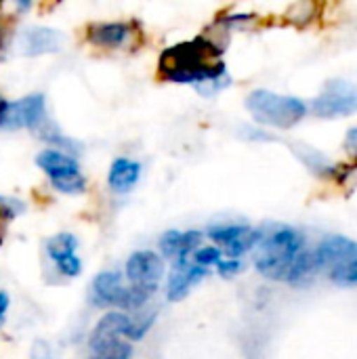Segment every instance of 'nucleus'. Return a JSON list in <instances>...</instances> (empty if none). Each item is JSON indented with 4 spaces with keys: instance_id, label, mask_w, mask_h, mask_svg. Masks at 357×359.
Here are the masks:
<instances>
[{
    "instance_id": "obj_1",
    "label": "nucleus",
    "mask_w": 357,
    "mask_h": 359,
    "mask_svg": "<svg viewBox=\"0 0 357 359\" xmlns=\"http://www.w3.org/2000/svg\"><path fill=\"white\" fill-rule=\"evenodd\" d=\"M223 50L208 38L198 36L162 50L158 59L160 76L177 84H217L225 76Z\"/></svg>"
},
{
    "instance_id": "obj_2",
    "label": "nucleus",
    "mask_w": 357,
    "mask_h": 359,
    "mask_svg": "<svg viewBox=\"0 0 357 359\" xmlns=\"http://www.w3.org/2000/svg\"><path fill=\"white\" fill-rule=\"evenodd\" d=\"M303 250H305L303 236L290 227H280L269 236L261 238L255 255V267L261 276L269 280L288 282L290 271Z\"/></svg>"
},
{
    "instance_id": "obj_3",
    "label": "nucleus",
    "mask_w": 357,
    "mask_h": 359,
    "mask_svg": "<svg viewBox=\"0 0 357 359\" xmlns=\"http://www.w3.org/2000/svg\"><path fill=\"white\" fill-rule=\"evenodd\" d=\"M246 107L259 124H267L276 128H290L299 124L307 114V105L301 99L278 95L263 88L252 90L248 95Z\"/></svg>"
},
{
    "instance_id": "obj_4",
    "label": "nucleus",
    "mask_w": 357,
    "mask_h": 359,
    "mask_svg": "<svg viewBox=\"0 0 357 359\" xmlns=\"http://www.w3.org/2000/svg\"><path fill=\"white\" fill-rule=\"evenodd\" d=\"M316 267L335 284L357 286V242L345 236H328L314 252Z\"/></svg>"
},
{
    "instance_id": "obj_5",
    "label": "nucleus",
    "mask_w": 357,
    "mask_h": 359,
    "mask_svg": "<svg viewBox=\"0 0 357 359\" xmlns=\"http://www.w3.org/2000/svg\"><path fill=\"white\" fill-rule=\"evenodd\" d=\"M38 168L50 179V185L61 194H80L86 187V179L80 172V164L69 154L53 147L36 156Z\"/></svg>"
},
{
    "instance_id": "obj_6",
    "label": "nucleus",
    "mask_w": 357,
    "mask_h": 359,
    "mask_svg": "<svg viewBox=\"0 0 357 359\" xmlns=\"http://www.w3.org/2000/svg\"><path fill=\"white\" fill-rule=\"evenodd\" d=\"M90 299L99 307H118V309H139L149 294L139 292L130 286H124L122 273L101 271L90 284Z\"/></svg>"
},
{
    "instance_id": "obj_7",
    "label": "nucleus",
    "mask_w": 357,
    "mask_h": 359,
    "mask_svg": "<svg viewBox=\"0 0 357 359\" xmlns=\"http://www.w3.org/2000/svg\"><path fill=\"white\" fill-rule=\"evenodd\" d=\"M311 111L320 118H347L357 111V86L345 80H330L314 99Z\"/></svg>"
},
{
    "instance_id": "obj_8",
    "label": "nucleus",
    "mask_w": 357,
    "mask_h": 359,
    "mask_svg": "<svg viewBox=\"0 0 357 359\" xmlns=\"http://www.w3.org/2000/svg\"><path fill=\"white\" fill-rule=\"evenodd\" d=\"M162 278H164V261L160 259V255L151 250H139L128 257L126 280L130 288L151 294L158 290V284Z\"/></svg>"
},
{
    "instance_id": "obj_9",
    "label": "nucleus",
    "mask_w": 357,
    "mask_h": 359,
    "mask_svg": "<svg viewBox=\"0 0 357 359\" xmlns=\"http://www.w3.org/2000/svg\"><path fill=\"white\" fill-rule=\"evenodd\" d=\"M206 236L217 244V248L229 259H238L261 242V231L248 225H213Z\"/></svg>"
},
{
    "instance_id": "obj_10",
    "label": "nucleus",
    "mask_w": 357,
    "mask_h": 359,
    "mask_svg": "<svg viewBox=\"0 0 357 359\" xmlns=\"http://www.w3.org/2000/svg\"><path fill=\"white\" fill-rule=\"evenodd\" d=\"M44 122H46V103H44V97L38 93V95H27L19 101L8 103L0 126L38 130Z\"/></svg>"
},
{
    "instance_id": "obj_11",
    "label": "nucleus",
    "mask_w": 357,
    "mask_h": 359,
    "mask_svg": "<svg viewBox=\"0 0 357 359\" xmlns=\"http://www.w3.org/2000/svg\"><path fill=\"white\" fill-rule=\"evenodd\" d=\"M128 328H130V318L126 313H120V311L105 313L90 334V341H88L90 351H97V349H103L118 341H124L128 334Z\"/></svg>"
},
{
    "instance_id": "obj_12",
    "label": "nucleus",
    "mask_w": 357,
    "mask_h": 359,
    "mask_svg": "<svg viewBox=\"0 0 357 359\" xmlns=\"http://www.w3.org/2000/svg\"><path fill=\"white\" fill-rule=\"evenodd\" d=\"M206 276H208V269L198 267L191 261H175L173 273L168 278V290H166L168 301L177 303V301L185 299L187 292L191 290V286L202 282Z\"/></svg>"
},
{
    "instance_id": "obj_13",
    "label": "nucleus",
    "mask_w": 357,
    "mask_h": 359,
    "mask_svg": "<svg viewBox=\"0 0 357 359\" xmlns=\"http://www.w3.org/2000/svg\"><path fill=\"white\" fill-rule=\"evenodd\" d=\"M202 233L200 231H166L160 240V250L164 257L175 261H189L191 255L200 248Z\"/></svg>"
},
{
    "instance_id": "obj_14",
    "label": "nucleus",
    "mask_w": 357,
    "mask_h": 359,
    "mask_svg": "<svg viewBox=\"0 0 357 359\" xmlns=\"http://www.w3.org/2000/svg\"><path fill=\"white\" fill-rule=\"evenodd\" d=\"M86 36L97 46H103V48H120V46H124V42L130 36V27H128V23H122V21L93 23V25H88Z\"/></svg>"
},
{
    "instance_id": "obj_15",
    "label": "nucleus",
    "mask_w": 357,
    "mask_h": 359,
    "mask_svg": "<svg viewBox=\"0 0 357 359\" xmlns=\"http://www.w3.org/2000/svg\"><path fill=\"white\" fill-rule=\"evenodd\" d=\"M141 177V164L130 160V158H118L114 160L109 175H107V183L112 187V191L116 194H126L130 191L137 181Z\"/></svg>"
},
{
    "instance_id": "obj_16",
    "label": "nucleus",
    "mask_w": 357,
    "mask_h": 359,
    "mask_svg": "<svg viewBox=\"0 0 357 359\" xmlns=\"http://www.w3.org/2000/svg\"><path fill=\"white\" fill-rule=\"evenodd\" d=\"M63 36L48 27H32L23 32L21 44L27 55H42V53H55L61 48Z\"/></svg>"
},
{
    "instance_id": "obj_17",
    "label": "nucleus",
    "mask_w": 357,
    "mask_h": 359,
    "mask_svg": "<svg viewBox=\"0 0 357 359\" xmlns=\"http://www.w3.org/2000/svg\"><path fill=\"white\" fill-rule=\"evenodd\" d=\"M76 248H78V240L72 233H57L46 242V255L55 265L76 257Z\"/></svg>"
},
{
    "instance_id": "obj_18",
    "label": "nucleus",
    "mask_w": 357,
    "mask_h": 359,
    "mask_svg": "<svg viewBox=\"0 0 357 359\" xmlns=\"http://www.w3.org/2000/svg\"><path fill=\"white\" fill-rule=\"evenodd\" d=\"M154 322H156V313H145V316H139L135 320L130 318V328H128L126 339L128 341H141L147 334V330L154 326Z\"/></svg>"
},
{
    "instance_id": "obj_19",
    "label": "nucleus",
    "mask_w": 357,
    "mask_h": 359,
    "mask_svg": "<svg viewBox=\"0 0 357 359\" xmlns=\"http://www.w3.org/2000/svg\"><path fill=\"white\" fill-rule=\"evenodd\" d=\"M223 259V252L217 248V246H204V248H198L194 255H191V263L198 265V267H210V265H217L219 261Z\"/></svg>"
},
{
    "instance_id": "obj_20",
    "label": "nucleus",
    "mask_w": 357,
    "mask_h": 359,
    "mask_svg": "<svg viewBox=\"0 0 357 359\" xmlns=\"http://www.w3.org/2000/svg\"><path fill=\"white\" fill-rule=\"evenodd\" d=\"M217 269H219V273L223 278H231V276H236V273L242 271V263L238 259H221L217 263Z\"/></svg>"
},
{
    "instance_id": "obj_21",
    "label": "nucleus",
    "mask_w": 357,
    "mask_h": 359,
    "mask_svg": "<svg viewBox=\"0 0 357 359\" xmlns=\"http://www.w3.org/2000/svg\"><path fill=\"white\" fill-rule=\"evenodd\" d=\"M21 210V204L17 200L0 198V221H11Z\"/></svg>"
},
{
    "instance_id": "obj_22",
    "label": "nucleus",
    "mask_w": 357,
    "mask_h": 359,
    "mask_svg": "<svg viewBox=\"0 0 357 359\" xmlns=\"http://www.w3.org/2000/svg\"><path fill=\"white\" fill-rule=\"evenodd\" d=\"M29 359H53V351L46 341H36L32 345V355Z\"/></svg>"
},
{
    "instance_id": "obj_23",
    "label": "nucleus",
    "mask_w": 357,
    "mask_h": 359,
    "mask_svg": "<svg viewBox=\"0 0 357 359\" xmlns=\"http://www.w3.org/2000/svg\"><path fill=\"white\" fill-rule=\"evenodd\" d=\"M8 307H11V299L4 290H0V324H4V320H6Z\"/></svg>"
},
{
    "instance_id": "obj_24",
    "label": "nucleus",
    "mask_w": 357,
    "mask_h": 359,
    "mask_svg": "<svg viewBox=\"0 0 357 359\" xmlns=\"http://www.w3.org/2000/svg\"><path fill=\"white\" fill-rule=\"evenodd\" d=\"M345 145H347L349 149H353V151H356V154H357V126H356V128H351V130L347 133Z\"/></svg>"
},
{
    "instance_id": "obj_25",
    "label": "nucleus",
    "mask_w": 357,
    "mask_h": 359,
    "mask_svg": "<svg viewBox=\"0 0 357 359\" xmlns=\"http://www.w3.org/2000/svg\"><path fill=\"white\" fill-rule=\"evenodd\" d=\"M6 105H8V101H4V99L0 97V122H2V116H4V111H6Z\"/></svg>"
}]
</instances>
